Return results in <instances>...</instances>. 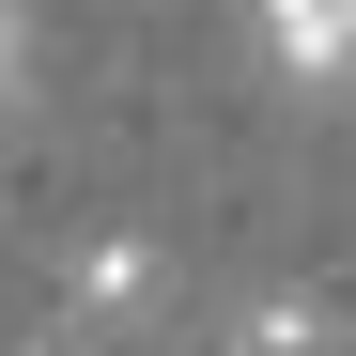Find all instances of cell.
Masks as SVG:
<instances>
[{
  "label": "cell",
  "mask_w": 356,
  "mask_h": 356,
  "mask_svg": "<svg viewBox=\"0 0 356 356\" xmlns=\"http://www.w3.org/2000/svg\"><path fill=\"white\" fill-rule=\"evenodd\" d=\"M63 310H78V341H140V325L170 310V264H155V232H93V248L63 264Z\"/></svg>",
  "instance_id": "cell-1"
},
{
  "label": "cell",
  "mask_w": 356,
  "mask_h": 356,
  "mask_svg": "<svg viewBox=\"0 0 356 356\" xmlns=\"http://www.w3.org/2000/svg\"><path fill=\"white\" fill-rule=\"evenodd\" d=\"M264 47H279V78L341 93L356 78V0H264Z\"/></svg>",
  "instance_id": "cell-2"
},
{
  "label": "cell",
  "mask_w": 356,
  "mask_h": 356,
  "mask_svg": "<svg viewBox=\"0 0 356 356\" xmlns=\"http://www.w3.org/2000/svg\"><path fill=\"white\" fill-rule=\"evenodd\" d=\"M232 356H341V310L325 294H248L232 310Z\"/></svg>",
  "instance_id": "cell-3"
},
{
  "label": "cell",
  "mask_w": 356,
  "mask_h": 356,
  "mask_svg": "<svg viewBox=\"0 0 356 356\" xmlns=\"http://www.w3.org/2000/svg\"><path fill=\"white\" fill-rule=\"evenodd\" d=\"M0 93H16V0H0Z\"/></svg>",
  "instance_id": "cell-4"
}]
</instances>
